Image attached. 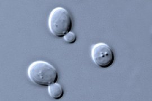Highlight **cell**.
Here are the masks:
<instances>
[{
    "instance_id": "obj_1",
    "label": "cell",
    "mask_w": 152,
    "mask_h": 101,
    "mask_svg": "<svg viewBox=\"0 0 152 101\" xmlns=\"http://www.w3.org/2000/svg\"><path fill=\"white\" fill-rule=\"evenodd\" d=\"M28 75L33 83L42 86H49L58 79L56 69L44 61H37L31 64L28 69Z\"/></svg>"
},
{
    "instance_id": "obj_2",
    "label": "cell",
    "mask_w": 152,
    "mask_h": 101,
    "mask_svg": "<svg viewBox=\"0 0 152 101\" xmlns=\"http://www.w3.org/2000/svg\"><path fill=\"white\" fill-rule=\"evenodd\" d=\"M49 27L51 33L57 37H63L70 32L73 27V20L69 12L63 7L55 8L50 13Z\"/></svg>"
},
{
    "instance_id": "obj_3",
    "label": "cell",
    "mask_w": 152,
    "mask_h": 101,
    "mask_svg": "<svg viewBox=\"0 0 152 101\" xmlns=\"http://www.w3.org/2000/svg\"><path fill=\"white\" fill-rule=\"evenodd\" d=\"M91 57L95 64L104 69L110 67L114 63V54L113 49L104 43H99L93 46Z\"/></svg>"
},
{
    "instance_id": "obj_4",
    "label": "cell",
    "mask_w": 152,
    "mask_h": 101,
    "mask_svg": "<svg viewBox=\"0 0 152 101\" xmlns=\"http://www.w3.org/2000/svg\"><path fill=\"white\" fill-rule=\"evenodd\" d=\"M50 96L55 100H59L64 95V91L62 86L58 83H54L48 87Z\"/></svg>"
},
{
    "instance_id": "obj_5",
    "label": "cell",
    "mask_w": 152,
    "mask_h": 101,
    "mask_svg": "<svg viewBox=\"0 0 152 101\" xmlns=\"http://www.w3.org/2000/svg\"><path fill=\"white\" fill-rule=\"evenodd\" d=\"M65 42L69 44L74 43L77 40V37L76 34L73 32H69L67 34H66L65 36L63 37Z\"/></svg>"
}]
</instances>
